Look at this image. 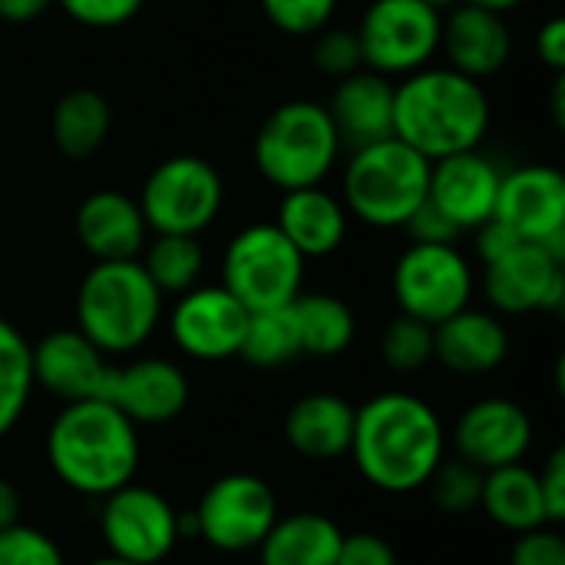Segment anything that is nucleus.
Here are the masks:
<instances>
[{"label":"nucleus","mask_w":565,"mask_h":565,"mask_svg":"<svg viewBox=\"0 0 565 565\" xmlns=\"http://www.w3.org/2000/svg\"><path fill=\"white\" fill-rule=\"evenodd\" d=\"M447 450L437 411L417 394L387 391L354 411L351 450L361 477L384 493L427 487Z\"/></svg>","instance_id":"nucleus-1"},{"label":"nucleus","mask_w":565,"mask_h":565,"mask_svg":"<svg viewBox=\"0 0 565 565\" xmlns=\"http://www.w3.org/2000/svg\"><path fill=\"white\" fill-rule=\"evenodd\" d=\"M139 427L109 401H73L46 430V463L83 497H109L132 483L142 447Z\"/></svg>","instance_id":"nucleus-2"},{"label":"nucleus","mask_w":565,"mask_h":565,"mask_svg":"<svg viewBox=\"0 0 565 565\" xmlns=\"http://www.w3.org/2000/svg\"><path fill=\"white\" fill-rule=\"evenodd\" d=\"M490 129V96L454 66H424L394 86V136L424 159L480 149Z\"/></svg>","instance_id":"nucleus-3"},{"label":"nucleus","mask_w":565,"mask_h":565,"mask_svg":"<svg viewBox=\"0 0 565 565\" xmlns=\"http://www.w3.org/2000/svg\"><path fill=\"white\" fill-rule=\"evenodd\" d=\"M162 298L139 258L96 262L76 288V331L106 358L132 354L159 328Z\"/></svg>","instance_id":"nucleus-4"},{"label":"nucleus","mask_w":565,"mask_h":565,"mask_svg":"<svg viewBox=\"0 0 565 565\" xmlns=\"http://www.w3.org/2000/svg\"><path fill=\"white\" fill-rule=\"evenodd\" d=\"M430 185V159L387 136L381 142L351 149L341 182L348 215L374 228H404L424 205Z\"/></svg>","instance_id":"nucleus-5"},{"label":"nucleus","mask_w":565,"mask_h":565,"mask_svg":"<svg viewBox=\"0 0 565 565\" xmlns=\"http://www.w3.org/2000/svg\"><path fill=\"white\" fill-rule=\"evenodd\" d=\"M341 149L328 106L315 99L281 103L255 132V166L281 192L321 185L338 166Z\"/></svg>","instance_id":"nucleus-6"},{"label":"nucleus","mask_w":565,"mask_h":565,"mask_svg":"<svg viewBox=\"0 0 565 565\" xmlns=\"http://www.w3.org/2000/svg\"><path fill=\"white\" fill-rule=\"evenodd\" d=\"M305 258L275 222L242 228L222 258V288L245 311L285 308L301 295Z\"/></svg>","instance_id":"nucleus-7"},{"label":"nucleus","mask_w":565,"mask_h":565,"mask_svg":"<svg viewBox=\"0 0 565 565\" xmlns=\"http://www.w3.org/2000/svg\"><path fill=\"white\" fill-rule=\"evenodd\" d=\"M225 185L202 156L162 159L139 192V212L156 235H202L222 212Z\"/></svg>","instance_id":"nucleus-8"},{"label":"nucleus","mask_w":565,"mask_h":565,"mask_svg":"<svg viewBox=\"0 0 565 565\" xmlns=\"http://www.w3.org/2000/svg\"><path fill=\"white\" fill-rule=\"evenodd\" d=\"M444 13L424 0H371L358 23L361 60L381 76H407L430 66L440 50Z\"/></svg>","instance_id":"nucleus-9"},{"label":"nucleus","mask_w":565,"mask_h":565,"mask_svg":"<svg viewBox=\"0 0 565 565\" xmlns=\"http://www.w3.org/2000/svg\"><path fill=\"white\" fill-rule=\"evenodd\" d=\"M391 288L401 315H411L427 324H440L450 315L470 308L473 268L457 245L411 242L394 265Z\"/></svg>","instance_id":"nucleus-10"},{"label":"nucleus","mask_w":565,"mask_h":565,"mask_svg":"<svg viewBox=\"0 0 565 565\" xmlns=\"http://www.w3.org/2000/svg\"><path fill=\"white\" fill-rule=\"evenodd\" d=\"M278 520L275 490L255 473H225L199 500L192 523L215 553H252Z\"/></svg>","instance_id":"nucleus-11"},{"label":"nucleus","mask_w":565,"mask_h":565,"mask_svg":"<svg viewBox=\"0 0 565 565\" xmlns=\"http://www.w3.org/2000/svg\"><path fill=\"white\" fill-rule=\"evenodd\" d=\"M99 533L109 556L136 565H159L182 540L179 510L149 487L126 483L103 497Z\"/></svg>","instance_id":"nucleus-12"},{"label":"nucleus","mask_w":565,"mask_h":565,"mask_svg":"<svg viewBox=\"0 0 565 565\" xmlns=\"http://www.w3.org/2000/svg\"><path fill=\"white\" fill-rule=\"evenodd\" d=\"M483 291L500 315L563 311L565 258L540 242H516L487 265Z\"/></svg>","instance_id":"nucleus-13"},{"label":"nucleus","mask_w":565,"mask_h":565,"mask_svg":"<svg viewBox=\"0 0 565 565\" xmlns=\"http://www.w3.org/2000/svg\"><path fill=\"white\" fill-rule=\"evenodd\" d=\"M523 242H540L565 258V175L553 166H520L503 172L497 212Z\"/></svg>","instance_id":"nucleus-14"},{"label":"nucleus","mask_w":565,"mask_h":565,"mask_svg":"<svg viewBox=\"0 0 565 565\" xmlns=\"http://www.w3.org/2000/svg\"><path fill=\"white\" fill-rule=\"evenodd\" d=\"M245 324L248 311L222 285H195L182 291L169 315L175 348L205 364L238 358Z\"/></svg>","instance_id":"nucleus-15"},{"label":"nucleus","mask_w":565,"mask_h":565,"mask_svg":"<svg viewBox=\"0 0 565 565\" xmlns=\"http://www.w3.org/2000/svg\"><path fill=\"white\" fill-rule=\"evenodd\" d=\"M33 384L63 404L73 401H103L113 374L109 358L76 328H60L30 344Z\"/></svg>","instance_id":"nucleus-16"},{"label":"nucleus","mask_w":565,"mask_h":565,"mask_svg":"<svg viewBox=\"0 0 565 565\" xmlns=\"http://www.w3.org/2000/svg\"><path fill=\"white\" fill-rule=\"evenodd\" d=\"M530 444H533V420L516 401L507 397H483L470 404L454 427L457 457L483 473L510 463H523Z\"/></svg>","instance_id":"nucleus-17"},{"label":"nucleus","mask_w":565,"mask_h":565,"mask_svg":"<svg viewBox=\"0 0 565 565\" xmlns=\"http://www.w3.org/2000/svg\"><path fill=\"white\" fill-rule=\"evenodd\" d=\"M503 172L480 149L454 152L430 162L427 199L460 228L473 232L497 212Z\"/></svg>","instance_id":"nucleus-18"},{"label":"nucleus","mask_w":565,"mask_h":565,"mask_svg":"<svg viewBox=\"0 0 565 565\" xmlns=\"http://www.w3.org/2000/svg\"><path fill=\"white\" fill-rule=\"evenodd\" d=\"M136 427H159L175 420L189 404V377L166 358H139L122 367L113 364L106 397Z\"/></svg>","instance_id":"nucleus-19"},{"label":"nucleus","mask_w":565,"mask_h":565,"mask_svg":"<svg viewBox=\"0 0 565 565\" xmlns=\"http://www.w3.org/2000/svg\"><path fill=\"white\" fill-rule=\"evenodd\" d=\"M440 46L447 53V66L470 79H487L507 66L513 36L503 13L460 0L444 17Z\"/></svg>","instance_id":"nucleus-20"},{"label":"nucleus","mask_w":565,"mask_h":565,"mask_svg":"<svg viewBox=\"0 0 565 565\" xmlns=\"http://www.w3.org/2000/svg\"><path fill=\"white\" fill-rule=\"evenodd\" d=\"M328 116L341 146L361 149L394 136V86L374 70H354L341 76L331 93Z\"/></svg>","instance_id":"nucleus-21"},{"label":"nucleus","mask_w":565,"mask_h":565,"mask_svg":"<svg viewBox=\"0 0 565 565\" xmlns=\"http://www.w3.org/2000/svg\"><path fill=\"white\" fill-rule=\"evenodd\" d=\"M146 232L149 225L139 212V202L116 189H99L76 209V238L93 262L139 258Z\"/></svg>","instance_id":"nucleus-22"},{"label":"nucleus","mask_w":565,"mask_h":565,"mask_svg":"<svg viewBox=\"0 0 565 565\" xmlns=\"http://www.w3.org/2000/svg\"><path fill=\"white\" fill-rule=\"evenodd\" d=\"M510 354V334L490 311L463 308L434 324V358L457 374H490Z\"/></svg>","instance_id":"nucleus-23"},{"label":"nucleus","mask_w":565,"mask_h":565,"mask_svg":"<svg viewBox=\"0 0 565 565\" xmlns=\"http://www.w3.org/2000/svg\"><path fill=\"white\" fill-rule=\"evenodd\" d=\"M278 232L301 252V258H324L348 238V209L338 195L321 185L285 192L278 215Z\"/></svg>","instance_id":"nucleus-24"},{"label":"nucleus","mask_w":565,"mask_h":565,"mask_svg":"<svg viewBox=\"0 0 565 565\" xmlns=\"http://www.w3.org/2000/svg\"><path fill=\"white\" fill-rule=\"evenodd\" d=\"M354 407L338 394H305L285 417V440L308 460H334L351 450Z\"/></svg>","instance_id":"nucleus-25"},{"label":"nucleus","mask_w":565,"mask_h":565,"mask_svg":"<svg viewBox=\"0 0 565 565\" xmlns=\"http://www.w3.org/2000/svg\"><path fill=\"white\" fill-rule=\"evenodd\" d=\"M341 526L324 513L278 516L258 543V565H338Z\"/></svg>","instance_id":"nucleus-26"},{"label":"nucleus","mask_w":565,"mask_h":565,"mask_svg":"<svg viewBox=\"0 0 565 565\" xmlns=\"http://www.w3.org/2000/svg\"><path fill=\"white\" fill-rule=\"evenodd\" d=\"M480 507L507 533H526L536 526H550L546 507L540 497V480L523 463H510V467L483 473Z\"/></svg>","instance_id":"nucleus-27"},{"label":"nucleus","mask_w":565,"mask_h":565,"mask_svg":"<svg viewBox=\"0 0 565 565\" xmlns=\"http://www.w3.org/2000/svg\"><path fill=\"white\" fill-rule=\"evenodd\" d=\"M113 129V109L96 89H70L56 99L50 116L53 146L70 159H89Z\"/></svg>","instance_id":"nucleus-28"},{"label":"nucleus","mask_w":565,"mask_h":565,"mask_svg":"<svg viewBox=\"0 0 565 565\" xmlns=\"http://www.w3.org/2000/svg\"><path fill=\"white\" fill-rule=\"evenodd\" d=\"M291 311L298 321L301 354L338 358L351 348L358 321H354V311L341 298H334V295H298L291 301Z\"/></svg>","instance_id":"nucleus-29"},{"label":"nucleus","mask_w":565,"mask_h":565,"mask_svg":"<svg viewBox=\"0 0 565 565\" xmlns=\"http://www.w3.org/2000/svg\"><path fill=\"white\" fill-rule=\"evenodd\" d=\"M238 358H245L252 367H262V371L285 367L295 358H301V338H298V321H295L291 305L268 308V311H248Z\"/></svg>","instance_id":"nucleus-30"},{"label":"nucleus","mask_w":565,"mask_h":565,"mask_svg":"<svg viewBox=\"0 0 565 565\" xmlns=\"http://www.w3.org/2000/svg\"><path fill=\"white\" fill-rule=\"evenodd\" d=\"M142 268L162 295H182L195 288L205 271L199 235H156L149 245H142Z\"/></svg>","instance_id":"nucleus-31"},{"label":"nucleus","mask_w":565,"mask_h":565,"mask_svg":"<svg viewBox=\"0 0 565 565\" xmlns=\"http://www.w3.org/2000/svg\"><path fill=\"white\" fill-rule=\"evenodd\" d=\"M33 387L30 341L7 318H0V437L20 424Z\"/></svg>","instance_id":"nucleus-32"},{"label":"nucleus","mask_w":565,"mask_h":565,"mask_svg":"<svg viewBox=\"0 0 565 565\" xmlns=\"http://www.w3.org/2000/svg\"><path fill=\"white\" fill-rule=\"evenodd\" d=\"M381 358L391 371L414 374L434 361V324L397 315L381 338Z\"/></svg>","instance_id":"nucleus-33"},{"label":"nucleus","mask_w":565,"mask_h":565,"mask_svg":"<svg viewBox=\"0 0 565 565\" xmlns=\"http://www.w3.org/2000/svg\"><path fill=\"white\" fill-rule=\"evenodd\" d=\"M434 503L450 513V516H463L470 510L480 507V493H483V470H477L473 463L454 457V460H440V467L434 470V477L427 480Z\"/></svg>","instance_id":"nucleus-34"},{"label":"nucleus","mask_w":565,"mask_h":565,"mask_svg":"<svg viewBox=\"0 0 565 565\" xmlns=\"http://www.w3.org/2000/svg\"><path fill=\"white\" fill-rule=\"evenodd\" d=\"M271 26L291 36H311L324 30L338 10V0H262Z\"/></svg>","instance_id":"nucleus-35"},{"label":"nucleus","mask_w":565,"mask_h":565,"mask_svg":"<svg viewBox=\"0 0 565 565\" xmlns=\"http://www.w3.org/2000/svg\"><path fill=\"white\" fill-rule=\"evenodd\" d=\"M0 565H66V559L46 533L13 523L0 530Z\"/></svg>","instance_id":"nucleus-36"},{"label":"nucleus","mask_w":565,"mask_h":565,"mask_svg":"<svg viewBox=\"0 0 565 565\" xmlns=\"http://www.w3.org/2000/svg\"><path fill=\"white\" fill-rule=\"evenodd\" d=\"M318 40H315V50H311V56H315V66L321 70V73H328V76H348V73H354V70H361L364 66V60H361V43H358V33L354 30H318L315 33Z\"/></svg>","instance_id":"nucleus-37"},{"label":"nucleus","mask_w":565,"mask_h":565,"mask_svg":"<svg viewBox=\"0 0 565 565\" xmlns=\"http://www.w3.org/2000/svg\"><path fill=\"white\" fill-rule=\"evenodd\" d=\"M70 20L93 26V30H116L126 26L146 0H56Z\"/></svg>","instance_id":"nucleus-38"},{"label":"nucleus","mask_w":565,"mask_h":565,"mask_svg":"<svg viewBox=\"0 0 565 565\" xmlns=\"http://www.w3.org/2000/svg\"><path fill=\"white\" fill-rule=\"evenodd\" d=\"M510 565H565V540L553 526H536L516 533L510 550Z\"/></svg>","instance_id":"nucleus-39"},{"label":"nucleus","mask_w":565,"mask_h":565,"mask_svg":"<svg viewBox=\"0 0 565 565\" xmlns=\"http://www.w3.org/2000/svg\"><path fill=\"white\" fill-rule=\"evenodd\" d=\"M404 228H407L411 242H420V245H457V238H460V228L430 199H424V205L407 218Z\"/></svg>","instance_id":"nucleus-40"},{"label":"nucleus","mask_w":565,"mask_h":565,"mask_svg":"<svg viewBox=\"0 0 565 565\" xmlns=\"http://www.w3.org/2000/svg\"><path fill=\"white\" fill-rule=\"evenodd\" d=\"M338 565H397V553L377 533H351L341 536Z\"/></svg>","instance_id":"nucleus-41"},{"label":"nucleus","mask_w":565,"mask_h":565,"mask_svg":"<svg viewBox=\"0 0 565 565\" xmlns=\"http://www.w3.org/2000/svg\"><path fill=\"white\" fill-rule=\"evenodd\" d=\"M540 480V497L546 507V520L550 526H559L565 520V450H553L543 473H536Z\"/></svg>","instance_id":"nucleus-42"},{"label":"nucleus","mask_w":565,"mask_h":565,"mask_svg":"<svg viewBox=\"0 0 565 565\" xmlns=\"http://www.w3.org/2000/svg\"><path fill=\"white\" fill-rule=\"evenodd\" d=\"M477 232V255L483 258V265H490L493 258H500V255H507L516 242H523L510 225H503L500 218H487L480 228H473Z\"/></svg>","instance_id":"nucleus-43"},{"label":"nucleus","mask_w":565,"mask_h":565,"mask_svg":"<svg viewBox=\"0 0 565 565\" xmlns=\"http://www.w3.org/2000/svg\"><path fill=\"white\" fill-rule=\"evenodd\" d=\"M536 53H540V60H543L550 70L563 73L565 70V20L563 17H553V20H546V23L540 26V33H536Z\"/></svg>","instance_id":"nucleus-44"},{"label":"nucleus","mask_w":565,"mask_h":565,"mask_svg":"<svg viewBox=\"0 0 565 565\" xmlns=\"http://www.w3.org/2000/svg\"><path fill=\"white\" fill-rule=\"evenodd\" d=\"M56 0H0V20L3 23H30L43 17Z\"/></svg>","instance_id":"nucleus-45"},{"label":"nucleus","mask_w":565,"mask_h":565,"mask_svg":"<svg viewBox=\"0 0 565 565\" xmlns=\"http://www.w3.org/2000/svg\"><path fill=\"white\" fill-rule=\"evenodd\" d=\"M20 510H23V503H20L17 487L10 480H0V530L20 523Z\"/></svg>","instance_id":"nucleus-46"},{"label":"nucleus","mask_w":565,"mask_h":565,"mask_svg":"<svg viewBox=\"0 0 565 565\" xmlns=\"http://www.w3.org/2000/svg\"><path fill=\"white\" fill-rule=\"evenodd\" d=\"M565 83L563 79H556V89H553V116H556V126H563L565 122Z\"/></svg>","instance_id":"nucleus-47"},{"label":"nucleus","mask_w":565,"mask_h":565,"mask_svg":"<svg viewBox=\"0 0 565 565\" xmlns=\"http://www.w3.org/2000/svg\"><path fill=\"white\" fill-rule=\"evenodd\" d=\"M467 3H477V7H487V10H497V13H507V10H516L523 0H467Z\"/></svg>","instance_id":"nucleus-48"},{"label":"nucleus","mask_w":565,"mask_h":565,"mask_svg":"<svg viewBox=\"0 0 565 565\" xmlns=\"http://www.w3.org/2000/svg\"><path fill=\"white\" fill-rule=\"evenodd\" d=\"M424 3H427V7H434L437 13H447V10H454L460 0H424Z\"/></svg>","instance_id":"nucleus-49"},{"label":"nucleus","mask_w":565,"mask_h":565,"mask_svg":"<svg viewBox=\"0 0 565 565\" xmlns=\"http://www.w3.org/2000/svg\"><path fill=\"white\" fill-rule=\"evenodd\" d=\"M86 565H136V563H126V559H116V556H103V559H93V563Z\"/></svg>","instance_id":"nucleus-50"}]
</instances>
